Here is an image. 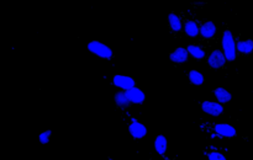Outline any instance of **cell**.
<instances>
[{"instance_id":"7","label":"cell","mask_w":253,"mask_h":160,"mask_svg":"<svg viewBox=\"0 0 253 160\" xmlns=\"http://www.w3.org/2000/svg\"><path fill=\"white\" fill-rule=\"evenodd\" d=\"M128 129H130V133L135 138H142V137H145L146 133H147L145 126L141 125V123H138V122H133L132 125L130 126V128H128Z\"/></svg>"},{"instance_id":"21","label":"cell","mask_w":253,"mask_h":160,"mask_svg":"<svg viewBox=\"0 0 253 160\" xmlns=\"http://www.w3.org/2000/svg\"><path fill=\"white\" fill-rule=\"evenodd\" d=\"M109 160H111V159H109Z\"/></svg>"},{"instance_id":"12","label":"cell","mask_w":253,"mask_h":160,"mask_svg":"<svg viewBox=\"0 0 253 160\" xmlns=\"http://www.w3.org/2000/svg\"><path fill=\"white\" fill-rule=\"evenodd\" d=\"M155 147L160 154H165L166 149H167V139H166L165 135H158L157 139H156Z\"/></svg>"},{"instance_id":"18","label":"cell","mask_w":253,"mask_h":160,"mask_svg":"<svg viewBox=\"0 0 253 160\" xmlns=\"http://www.w3.org/2000/svg\"><path fill=\"white\" fill-rule=\"evenodd\" d=\"M115 100H116V103L120 106H123V107H125V106L128 105V98L127 96H126V94H123V93H119L118 95L115 96Z\"/></svg>"},{"instance_id":"10","label":"cell","mask_w":253,"mask_h":160,"mask_svg":"<svg viewBox=\"0 0 253 160\" xmlns=\"http://www.w3.org/2000/svg\"><path fill=\"white\" fill-rule=\"evenodd\" d=\"M200 32H202V34L204 37H208V38H210V37H212L215 34V32H216V27H215V25L212 24V22H207V24H204L202 26V29H200Z\"/></svg>"},{"instance_id":"11","label":"cell","mask_w":253,"mask_h":160,"mask_svg":"<svg viewBox=\"0 0 253 160\" xmlns=\"http://www.w3.org/2000/svg\"><path fill=\"white\" fill-rule=\"evenodd\" d=\"M237 49L245 54L251 53L253 51V41H251V39H247V41L239 42V43H237Z\"/></svg>"},{"instance_id":"17","label":"cell","mask_w":253,"mask_h":160,"mask_svg":"<svg viewBox=\"0 0 253 160\" xmlns=\"http://www.w3.org/2000/svg\"><path fill=\"white\" fill-rule=\"evenodd\" d=\"M188 52H189L193 57H195V58H199V59L203 58V57L205 56V53L202 51V48H199V47H197V46H189L188 47Z\"/></svg>"},{"instance_id":"9","label":"cell","mask_w":253,"mask_h":160,"mask_svg":"<svg viewBox=\"0 0 253 160\" xmlns=\"http://www.w3.org/2000/svg\"><path fill=\"white\" fill-rule=\"evenodd\" d=\"M215 130H216L220 135H224V137H234V135L236 134L235 128L229 125H217L216 127H215Z\"/></svg>"},{"instance_id":"4","label":"cell","mask_w":253,"mask_h":160,"mask_svg":"<svg viewBox=\"0 0 253 160\" xmlns=\"http://www.w3.org/2000/svg\"><path fill=\"white\" fill-rule=\"evenodd\" d=\"M126 96H127L128 101L133 103H142L145 100V94L137 88H132L130 90H126Z\"/></svg>"},{"instance_id":"19","label":"cell","mask_w":253,"mask_h":160,"mask_svg":"<svg viewBox=\"0 0 253 160\" xmlns=\"http://www.w3.org/2000/svg\"><path fill=\"white\" fill-rule=\"evenodd\" d=\"M49 137H51V130H46V132L41 133L39 137L40 142L42 143V144H46V143H48L49 140Z\"/></svg>"},{"instance_id":"3","label":"cell","mask_w":253,"mask_h":160,"mask_svg":"<svg viewBox=\"0 0 253 160\" xmlns=\"http://www.w3.org/2000/svg\"><path fill=\"white\" fill-rule=\"evenodd\" d=\"M114 84L116 86H119V88L125 89V90H130V89L135 88V81H133V79L124 75H116L114 78Z\"/></svg>"},{"instance_id":"1","label":"cell","mask_w":253,"mask_h":160,"mask_svg":"<svg viewBox=\"0 0 253 160\" xmlns=\"http://www.w3.org/2000/svg\"><path fill=\"white\" fill-rule=\"evenodd\" d=\"M222 46H224L225 57L227 61H234L236 58V47H235L234 37L230 31H225L224 38H222Z\"/></svg>"},{"instance_id":"16","label":"cell","mask_w":253,"mask_h":160,"mask_svg":"<svg viewBox=\"0 0 253 160\" xmlns=\"http://www.w3.org/2000/svg\"><path fill=\"white\" fill-rule=\"evenodd\" d=\"M169 22H170V27H172L174 31H179L182 29V25H180V20L177 15L170 14L169 15Z\"/></svg>"},{"instance_id":"6","label":"cell","mask_w":253,"mask_h":160,"mask_svg":"<svg viewBox=\"0 0 253 160\" xmlns=\"http://www.w3.org/2000/svg\"><path fill=\"white\" fill-rule=\"evenodd\" d=\"M225 61H226V57H225L221 52L214 51L209 58V64L212 68H220V66L224 65Z\"/></svg>"},{"instance_id":"13","label":"cell","mask_w":253,"mask_h":160,"mask_svg":"<svg viewBox=\"0 0 253 160\" xmlns=\"http://www.w3.org/2000/svg\"><path fill=\"white\" fill-rule=\"evenodd\" d=\"M215 95H216L217 100H219L220 102H227V101L231 100V94L222 88L216 89V90H215Z\"/></svg>"},{"instance_id":"5","label":"cell","mask_w":253,"mask_h":160,"mask_svg":"<svg viewBox=\"0 0 253 160\" xmlns=\"http://www.w3.org/2000/svg\"><path fill=\"white\" fill-rule=\"evenodd\" d=\"M203 111L209 115L219 116L222 112V106L219 105L217 102H211V101H205L203 103Z\"/></svg>"},{"instance_id":"20","label":"cell","mask_w":253,"mask_h":160,"mask_svg":"<svg viewBox=\"0 0 253 160\" xmlns=\"http://www.w3.org/2000/svg\"><path fill=\"white\" fill-rule=\"evenodd\" d=\"M209 160H226V158H225L222 154H220V153L214 152L209 155Z\"/></svg>"},{"instance_id":"14","label":"cell","mask_w":253,"mask_h":160,"mask_svg":"<svg viewBox=\"0 0 253 160\" xmlns=\"http://www.w3.org/2000/svg\"><path fill=\"white\" fill-rule=\"evenodd\" d=\"M189 78H190V81H192L193 84H195V85H202L203 81H204V76H203L202 74L197 70L190 71Z\"/></svg>"},{"instance_id":"15","label":"cell","mask_w":253,"mask_h":160,"mask_svg":"<svg viewBox=\"0 0 253 160\" xmlns=\"http://www.w3.org/2000/svg\"><path fill=\"white\" fill-rule=\"evenodd\" d=\"M185 32L188 33V36H197L198 34V26L194 21H188L185 25Z\"/></svg>"},{"instance_id":"2","label":"cell","mask_w":253,"mask_h":160,"mask_svg":"<svg viewBox=\"0 0 253 160\" xmlns=\"http://www.w3.org/2000/svg\"><path fill=\"white\" fill-rule=\"evenodd\" d=\"M88 49L90 52H93L94 54H96V56L101 57V58H110L111 54H113V52H111V49L108 46L96 41L90 42L88 44Z\"/></svg>"},{"instance_id":"8","label":"cell","mask_w":253,"mask_h":160,"mask_svg":"<svg viewBox=\"0 0 253 160\" xmlns=\"http://www.w3.org/2000/svg\"><path fill=\"white\" fill-rule=\"evenodd\" d=\"M188 58V49L185 48H178L170 54V59L175 63H183V62L187 61Z\"/></svg>"}]
</instances>
